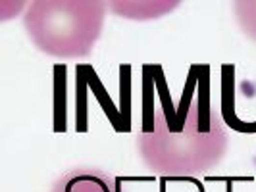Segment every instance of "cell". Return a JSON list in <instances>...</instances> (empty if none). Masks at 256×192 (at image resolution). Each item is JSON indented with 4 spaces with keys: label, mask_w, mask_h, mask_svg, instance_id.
Instances as JSON below:
<instances>
[{
    "label": "cell",
    "mask_w": 256,
    "mask_h": 192,
    "mask_svg": "<svg viewBox=\"0 0 256 192\" xmlns=\"http://www.w3.org/2000/svg\"><path fill=\"white\" fill-rule=\"evenodd\" d=\"M146 169L160 177H196L214 169L228 152L218 112L200 96L178 106L162 104L137 139Z\"/></svg>",
    "instance_id": "6da1fadb"
},
{
    "label": "cell",
    "mask_w": 256,
    "mask_h": 192,
    "mask_svg": "<svg viewBox=\"0 0 256 192\" xmlns=\"http://www.w3.org/2000/svg\"><path fill=\"white\" fill-rule=\"evenodd\" d=\"M50 192H124V187L102 169L76 167L56 181Z\"/></svg>",
    "instance_id": "3957f363"
},
{
    "label": "cell",
    "mask_w": 256,
    "mask_h": 192,
    "mask_svg": "<svg viewBox=\"0 0 256 192\" xmlns=\"http://www.w3.org/2000/svg\"><path fill=\"white\" fill-rule=\"evenodd\" d=\"M106 2L35 0L24 13L31 42L54 58L89 56L102 33Z\"/></svg>",
    "instance_id": "7a4b0ae2"
},
{
    "label": "cell",
    "mask_w": 256,
    "mask_h": 192,
    "mask_svg": "<svg viewBox=\"0 0 256 192\" xmlns=\"http://www.w3.org/2000/svg\"><path fill=\"white\" fill-rule=\"evenodd\" d=\"M235 15L244 35L256 40V2H237Z\"/></svg>",
    "instance_id": "277c9868"
}]
</instances>
